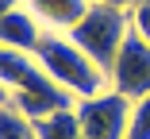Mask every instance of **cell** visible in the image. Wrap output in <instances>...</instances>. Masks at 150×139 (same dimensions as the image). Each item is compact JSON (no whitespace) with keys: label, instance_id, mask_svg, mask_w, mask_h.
<instances>
[{"label":"cell","instance_id":"7c38bea8","mask_svg":"<svg viewBox=\"0 0 150 139\" xmlns=\"http://www.w3.org/2000/svg\"><path fill=\"white\" fill-rule=\"evenodd\" d=\"M93 4H115V8H131L135 0H93Z\"/></svg>","mask_w":150,"mask_h":139},{"label":"cell","instance_id":"8992f818","mask_svg":"<svg viewBox=\"0 0 150 139\" xmlns=\"http://www.w3.org/2000/svg\"><path fill=\"white\" fill-rule=\"evenodd\" d=\"M93 0H23V8H31L35 19L46 31H69V27L88 12Z\"/></svg>","mask_w":150,"mask_h":139},{"label":"cell","instance_id":"3957f363","mask_svg":"<svg viewBox=\"0 0 150 139\" xmlns=\"http://www.w3.org/2000/svg\"><path fill=\"white\" fill-rule=\"evenodd\" d=\"M77 120H81V135L85 139H123L127 135V120H131V101L115 89H104L96 97H85L73 104Z\"/></svg>","mask_w":150,"mask_h":139},{"label":"cell","instance_id":"6da1fadb","mask_svg":"<svg viewBox=\"0 0 150 139\" xmlns=\"http://www.w3.org/2000/svg\"><path fill=\"white\" fill-rule=\"evenodd\" d=\"M35 58L46 70V77L54 81V85H62L73 101L96 97V93L108 89V73L88 58L66 31H46L42 43L35 46Z\"/></svg>","mask_w":150,"mask_h":139},{"label":"cell","instance_id":"7a4b0ae2","mask_svg":"<svg viewBox=\"0 0 150 139\" xmlns=\"http://www.w3.org/2000/svg\"><path fill=\"white\" fill-rule=\"evenodd\" d=\"M88 58H93L104 73L112 70L123 39L131 35V8H115V4H88V12L66 31Z\"/></svg>","mask_w":150,"mask_h":139},{"label":"cell","instance_id":"277c9868","mask_svg":"<svg viewBox=\"0 0 150 139\" xmlns=\"http://www.w3.org/2000/svg\"><path fill=\"white\" fill-rule=\"evenodd\" d=\"M108 89L123 93L127 101H142L150 97V43L131 27V35L123 39L115 62L108 70Z\"/></svg>","mask_w":150,"mask_h":139},{"label":"cell","instance_id":"9c48e42d","mask_svg":"<svg viewBox=\"0 0 150 139\" xmlns=\"http://www.w3.org/2000/svg\"><path fill=\"white\" fill-rule=\"evenodd\" d=\"M123 139H150V97L131 101V120H127Z\"/></svg>","mask_w":150,"mask_h":139},{"label":"cell","instance_id":"30bf717a","mask_svg":"<svg viewBox=\"0 0 150 139\" xmlns=\"http://www.w3.org/2000/svg\"><path fill=\"white\" fill-rule=\"evenodd\" d=\"M131 27L150 43V0H135L131 4Z\"/></svg>","mask_w":150,"mask_h":139},{"label":"cell","instance_id":"52a82bcc","mask_svg":"<svg viewBox=\"0 0 150 139\" xmlns=\"http://www.w3.org/2000/svg\"><path fill=\"white\" fill-rule=\"evenodd\" d=\"M39 139H85L81 135V120H77V108H58V112L31 120Z\"/></svg>","mask_w":150,"mask_h":139},{"label":"cell","instance_id":"ba28073f","mask_svg":"<svg viewBox=\"0 0 150 139\" xmlns=\"http://www.w3.org/2000/svg\"><path fill=\"white\" fill-rule=\"evenodd\" d=\"M0 139H39V135H35V124L27 120L19 108L4 104L0 108Z\"/></svg>","mask_w":150,"mask_h":139},{"label":"cell","instance_id":"4fadbf2b","mask_svg":"<svg viewBox=\"0 0 150 139\" xmlns=\"http://www.w3.org/2000/svg\"><path fill=\"white\" fill-rule=\"evenodd\" d=\"M4 104H12V93L4 89V81H0V108H4Z\"/></svg>","mask_w":150,"mask_h":139},{"label":"cell","instance_id":"5b68a950","mask_svg":"<svg viewBox=\"0 0 150 139\" xmlns=\"http://www.w3.org/2000/svg\"><path fill=\"white\" fill-rule=\"evenodd\" d=\"M46 27L35 19L31 8H12L0 16V46L8 50H23V54H35V46L42 43Z\"/></svg>","mask_w":150,"mask_h":139},{"label":"cell","instance_id":"8fae6325","mask_svg":"<svg viewBox=\"0 0 150 139\" xmlns=\"http://www.w3.org/2000/svg\"><path fill=\"white\" fill-rule=\"evenodd\" d=\"M12 8H23V0H0V16L12 12Z\"/></svg>","mask_w":150,"mask_h":139}]
</instances>
